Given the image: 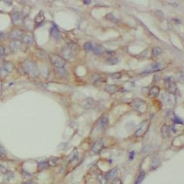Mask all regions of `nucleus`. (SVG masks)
<instances>
[{"label":"nucleus","instance_id":"nucleus-32","mask_svg":"<svg viewBox=\"0 0 184 184\" xmlns=\"http://www.w3.org/2000/svg\"><path fill=\"white\" fill-rule=\"evenodd\" d=\"M109 76L112 79H120L122 77V74L120 72H114V73L110 74Z\"/></svg>","mask_w":184,"mask_h":184},{"label":"nucleus","instance_id":"nucleus-41","mask_svg":"<svg viewBox=\"0 0 184 184\" xmlns=\"http://www.w3.org/2000/svg\"><path fill=\"white\" fill-rule=\"evenodd\" d=\"M0 167H1V165H0ZM1 171H4V168H3V167H1Z\"/></svg>","mask_w":184,"mask_h":184},{"label":"nucleus","instance_id":"nucleus-28","mask_svg":"<svg viewBox=\"0 0 184 184\" xmlns=\"http://www.w3.org/2000/svg\"><path fill=\"white\" fill-rule=\"evenodd\" d=\"M58 158H51L48 161V164H49V166H50V167H55V166L57 165V164H58Z\"/></svg>","mask_w":184,"mask_h":184},{"label":"nucleus","instance_id":"nucleus-21","mask_svg":"<svg viewBox=\"0 0 184 184\" xmlns=\"http://www.w3.org/2000/svg\"><path fill=\"white\" fill-rule=\"evenodd\" d=\"M92 51L93 52V53L96 55H102L104 52V48L102 47L101 45H96V46H93V49Z\"/></svg>","mask_w":184,"mask_h":184},{"label":"nucleus","instance_id":"nucleus-38","mask_svg":"<svg viewBox=\"0 0 184 184\" xmlns=\"http://www.w3.org/2000/svg\"><path fill=\"white\" fill-rule=\"evenodd\" d=\"M4 55V49L2 46H0V57Z\"/></svg>","mask_w":184,"mask_h":184},{"label":"nucleus","instance_id":"nucleus-36","mask_svg":"<svg viewBox=\"0 0 184 184\" xmlns=\"http://www.w3.org/2000/svg\"><path fill=\"white\" fill-rule=\"evenodd\" d=\"M112 184H122V182H121V180H120V179L117 178V177H116V178L113 179Z\"/></svg>","mask_w":184,"mask_h":184},{"label":"nucleus","instance_id":"nucleus-23","mask_svg":"<svg viewBox=\"0 0 184 184\" xmlns=\"http://www.w3.org/2000/svg\"><path fill=\"white\" fill-rule=\"evenodd\" d=\"M22 41H23L24 43L28 45L33 44V37H32L31 35H25V36H24Z\"/></svg>","mask_w":184,"mask_h":184},{"label":"nucleus","instance_id":"nucleus-37","mask_svg":"<svg viewBox=\"0 0 184 184\" xmlns=\"http://www.w3.org/2000/svg\"><path fill=\"white\" fill-rule=\"evenodd\" d=\"M135 157V152L134 151H131L130 153L129 154V160L130 161H133Z\"/></svg>","mask_w":184,"mask_h":184},{"label":"nucleus","instance_id":"nucleus-42","mask_svg":"<svg viewBox=\"0 0 184 184\" xmlns=\"http://www.w3.org/2000/svg\"><path fill=\"white\" fill-rule=\"evenodd\" d=\"M30 184H36V183H30Z\"/></svg>","mask_w":184,"mask_h":184},{"label":"nucleus","instance_id":"nucleus-26","mask_svg":"<svg viewBox=\"0 0 184 184\" xmlns=\"http://www.w3.org/2000/svg\"><path fill=\"white\" fill-rule=\"evenodd\" d=\"M105 19H106L107 20L110 21V22H114V23H117V22H118V19L115 17V16H114V14H112V13H108V14L105 16Z\"/></svg>","mask_w":184,"mask_h":184},{"label":"nucleus","instance_id":"nucleus-8","mask_svg":"<svg viewBox=\"0 0 184 184\" xmlns=\"http://www.w3.org/2000/svg\"><path fill=\"white\" fill-rule=\"evenodd\" d=\"M104 148V143L102 140H97L91 146V151L93 153L97 154L100 153Z\"/></svg>","mask_w":184,"mask_h":184},{"label":"nucleus","instance_id":"nucleus-24","mask_svg":"<svg viewBox=\"0 0 184 184\" xmlns=\"http://www.w3.org/2000/svg\"><path fill=\"white\" fill-rule=\"evenodd\" d=\"M162 49L161 47H158V46H155V47L153 48V56L155 57V58H157L159 55H161L162 53Z\"/></svg>","mask_w":184,"mask_h":184},{"label":"nucleus","instance_id":"nucleus-12","mask_svg":"<svg viewBox=\"0 0 184 184\" xmlns=\"http://www.w3.org/2000/svg\"><path fill=\"white\" fill-rule=\"evenodd\" d=\"M161 158H160V157L158 156V155H155V156H154L153 158V159H152L151 165H150V167H151V170H156V169L158 168V167H159V166L161 165Z\"/></svg>","mask_w":184,"mask_h":184},{"label":"nucleus","instance_id":"nucleus-40","mask_svg":"<svg viewBox=\"0 0 184 184\" xmlns=\"http://www.w3.org/2000/svg\"><path fill=\"white\" fill-rule=\"evenodd\" d=\"M5 2L7 3V4H12V1H5Z\"/></svg>","mask_w":184,"mask_h":184},{"label":"nucleus","instance_id":"nucleus-30","mask_svg":"<svg viewBox=\"0 0 184 184\" xmlns=\"http://www.w3.org/2000/svg\"><path fill=\"white\" fill-rule=\"evenodd\" d=\"M97 179L99 184H106L107 182H108V179L106 178V177L105 175H102L98 176Z\"/></svg>","mask_w":184,"mask_h":184},{"label":"nucleus","instance_id":"nucleus-20","mask_svg":"<svg viewBox=\"0 0 184 184\" xmlns=\"http://www.w3.org/2000/svg\"><path fill=\"white\" fill-rule=\"evenodd\" d=\"M22 16L20 13H14L12 15V22L13 24H19L22 22Z\"/></svg>","mask_w":184,"mask_h":184},{"label":"nucleus","instance_id":"nucleus-18","mask_svg":"<svg viewBox=\"0 0 184 184\" xmlns=\"http://www.w3.org/2000/svg\"><path fill=\"white\" fill-rule=\"evenodd\" d=\"M160 88L158 86H153L150 88V92H149V96L150 97H156L159 95Z\"/></svg>","mask_w":184,"mask_h":184},{"label":"nucleus","instance_id":"nucleus-31","mask_svg":"<svg viewBox=\"0 0 184 184\" xmlns=\"http://www.w3.org/2000/svg\"><path fill=\"white\" fill-rule=\"evenodd\" d=\"M92 49H93V45L91 42H87L84 44V49L87 52H90L92 50Z\"/></svg>","mask_w":184,"mask_h":184},{"label":"nucleus","instance_id":"nucleus-14","mask_svg":"<svg viewBox=\"0 0 184 184\" xmlns=\"http://www.w3.org/2000/svg\"><path fill=\"white\" fill-rule=\"evenodd\" d=\"M118 173H119V169L114 168L107 172V174L105 175V177H106V178L108 179V180H109V179H112L113 180V179L117 177Z\"/></svg>","mask_w":184,"mask_h":184},{"label":"nucleus","instance_id":"nucleus-29","mask_svg":"<svg viewBox=\"0 0 184 184\" xmlns=\"http://www.w3.org/2000/svg\"><path fill=\"white\" fill-rule=\"evenodd\" d=\"M48 165V163L46 161H42L40 164H38V171H42L44 169L46 168Z\"/></svg>","mask_w":184,"mask_h":184},{"label":"nucleus","instance_id":"nucleus-13","mask_svg":"<svg viewBox=\"0 0 184 184\" xmlns=\"http://www.w3.org/2000/svg\"><path fill=\"white\" fill-rule=\"evenodd\" d=\"M10 47L12 51L17 52V51L21 50V49L22 47V43H21L20 41H13L10 43Z\"/></svg>","mask_w":184,"mask_h":184},{"label":"nucleus","instance_id":"nucleus-5","mask_svg":"<svg viewBox=\"0 0 184 184\" xmlns=\"http://www.w3.org/2000/svg\"><path fill=\"white\" fill-rule=\"evenodd\" d=\"M149 126H150V121L148 120H146L143 121L140 124L139 127H138L137 130L135 131V135L136 137H142L146 134V133L148 130Z\"/></svg>","mask_w":184,"mask_h":184},{"label":"nucleus","instance_id":"nucleus-34","mask_svg":"<svg viewBox=\"0 0 184 184\" xmlns=\"http://www.w3.org/2000/svg\"><path fill=\"white\" fill-rule=\"evenodd\" d=\"M174 123L175 124H177V125H183V121H182L181 120H180V118H178V117H176L174 119Z\"/></svg>","mask_w":184,"mask_h":184},{"label":"nucleus","instance_id":"nucleus-35","mask_svg":"<svg viewBox=\"0 0 184 184\" xmlns=\"http://www.w3.org/2000/svg\"><path fill=\"white\" fill-rule=\"evenodd\" d=\"M5 154H6L5 149H4L2 146L0 145V155H1V156H4Z\"/></svg>","mask_w":184,"mask_h":184},{"label":"nucleus","instance_id":"nucleus-11","mask_svg":"<svg viewBox=\"0 0 184 184\" xmlns=\"http://www.w3.org/2000/svg\"><path fill=\"white\" fill-rule=\"evenodd\" d=\"M167 80V89L170 93H174L176 91V85L175 83L173 82L172 80L171 79H166Z\"/></svg>","mask_w":184,"mask_h":184},{"label":"nucleus","instance_id":"nucleus-6","mask_svg":"<svg viewBox=\"0 0 184 184\" xmlns=\"http://www.w3.org/2000/svg\"><path fill=\"white\" fill-rule=\"evenodd\" d=\"M162 100L164 105L168 107L173 106L175 103V97L174 94L170 93H166L163 94Z\"/></svg>","mask_w":184,"mask_h":184},{"label":"nucleus","instance_id":"nucleus-33","mask_svg":"<svg viewBox=\"0 0 184 184\" xmlns=\"http://www.w3.org/2000/svg\"><path fill=\"white\" fill-rule=\"evenodd\" d=\"M85 107L86 108H90V107L92 105V104H93V99H87L85 101Z\"/></svg>","mask_w":184,"mask_h":184},{"label":"nucleus","instance_id":"nucleus-25","mask_svg":"<svg viewBox=\"0 0 184 184\" xmlns=\"http://www.w3.org/2000/svg\"><path fill=\"white\" fill-rule=\"evenodd\" d=\"M144 177H145V172H144V171L140 172L139 175H138V177H137L136 180H135V183L134 184H141V182H142L143 180H144Z\"/></svg>","mask_w":184,"mask_h":184},{"label":"nucleus","instance_id":"nucleus-4","mask_svg":"<svg viewBox=\"0 0 184 184\" xmlns=\"http://www.w3.org/2000/svg\"><path fill=\"white\" fill-rule=\"evenodd\" d=\"M49 60H50L51 63L54 65L58 69H63V66L66 65V61L63 58L61 57L58 56V55H55V54H51L49 55Z\"/></svg>","mask_w":184,"mask_h":184},{"label":"nucleus","instance_id":"nucleus-10","mask_svg":"<svg viewBox=\"0 0 184 184\" xmlns=\"http://www.w3.org/2000/svg\"><path fill=\"white\" fill-rule=\"evenodd\" d=\"M10 36H11V38L13 39V41H20L23 39L25 34H24L22 31L16 30H13Z\"/></svg>","mask_w":184,"mask_h":184},{"label":"nucleus","instance_id":"nucleus-1","mask_svg":"<svg viewBox=\"0 0 184 184\" xmlns=\"http://www.w3.org/2000/svg\"><path fill=\"white\" fill-rule=\"evenodd\" d=\"M77 49V46L73 42H69L61 50L62 56L63 59L70 60L74 58L75 55V51Z\"/></svg>","mask_w":184,"mask_h":184},{"label":"nucleus","instance_id":"nucleus-9","mask_svg":"<svg viewBox=\"0 0 184 184\" xmlns=\"http://www.w3.org/2000/svg\"><path fill=\"white\" fill-rule=\"evenodd\" d=\"M50 34L52 37L56 40H61L62 38V35L61 34V32L58 29L56 25H54L50 29Z\"/></svg>","mask_w":184,"mask_h":184},{"label":"nucleus","instance_id":"nucleus-17","mask_svg":"<svg viewBox=\"0 0 184 184\" xmlns=\"http://www.w3.org/2000/svg\"><path fill=\"white\" fill-rule=\"evenodd\" d=\"M108 122H109V120H108V117L107 116H103L101 117L100 120H99V127L101 129H105L106 127L108 126Z\"/></svg>","mask_w":184,"mask_h":184},{"label":"nucleus","instance_id":"nucleus-2","mask_svg":"<svg viewBox=\"0 0 184 184\" xmlns=\"http://www.w3.org/2000/svg\"><path fill=\"white\" fill-rule=\"evenodd\" d=\"M23 68L25 72L32 78H35L38 75L39 72L35 63L31 61H26L24 63Z\"/></svg>","mask_w":184,"mask_h":184},{"label":"nucleus","instance_id":"nucleus-39","mask_svg":"<svg viewBox=\"0 0 184 184\" xmlns=\"http://www.w3.org/2000/svg\"><path fill=\"white\" fill-rule=\"evenodd\" d=\"M83 3L85 4H90L91 3V0H85V1H83Z\"/></svg>","mask_w":184,"mask_h":184},{"label":"nucleus","instance_id":"nucleus-27","mask_svg":"<svg viewBox=\"0 0 184 184\" xmlns=\"http://www.w3.org/2000/svg\"><path fill=\"white\" fill-rule=\"evenodd\" d=\"M105 63H106V64L110 65V66H111V65H116L119 63V59L117 58H108L105 61Z\"/></svg>","mask_w":184,"mask_h":184},{"label":"nucleus","instance_id":"nucleus-7","mask_svg":"<svg viewBox=\"0 0 184 184\" xmlns=\"http://www.w3.org/2000/svg\"><path fill=\"white\" fill-rule=\"evenodd\" d=\"M13 66L11 63L10 62H7L4 63L1 68H0V77L1 78H4V77L7 76L13 70Z\"/></svg>","mask_w":184,"mask_h":184},{"label":"nucleus","instance_id":"nucleus-19","mask_svg":"<svg viewBox=\"0 0 184 184\" xmlns=\"http://www.w3.org/2000/svg\"><path fill=\"white\" fill-rule=\"evenodd\" d=\"M161 133L164 138H168L170 135V127L167 125H164L161 127Z\"/></svg>","mask_w":184,"mask_h":184},{"label":"nucleus","instance_id":"nucleus-3","mask_svg":"<svg viewBox=\"0 0 184 184\" xmlns=\"http://www.w3.org/2000/svg\"><path fill=\"white\" fill-rule=\"evenodd\" d=\"M132 108L135 109V111H138L140 113H144L147 109V104L143 99H139V98H136V99H133L132 102L130 103Z\"/></svg>","mask_w":184,"mask_h":184},{"label":"nucleus","instance_id":"nucleus-16","mask_svg":"<svg viewBox=\"0 0 184 184\" xmlns=\"http://www.w3.org/2000/svg\"><path fill=\"white\" fill-rule=\"evenodd\" d=\"M44 14L42 11L39 12L38 14H37L35 17V23L37 25H40L41 24L43 23V22L44 21Z\"/></svg>","mask_w":184,"mask_h":184},{"label":"nucleus","instance_id":"nucleus-15","mask_svg":"<svg viewBox=\"0 0 184 184\" xmlns=\"http://www.w3.org/2000/svg\"><path fill=\"white\" fill-rule=\"evenodd\" d=\"M119 90V86L117 85H107L105 87V91L108 93H114Z\"/></svg>","mask_w":184,"mask_h":184},{"label":"nucleus","instance_id":"nucleus-22","mask_svg":"<svg viewBox=\"0 0 184 184\" xmlns=\"http://www.w3.org/2000/svg\"><path fill=\"white\" fill-rule=\"evenodd\" d=\"M163 64L161 62H155L151 64V69L153 71H159L163 69Z\"/></svg>","mask_w":184,"mask_h":184}]
</instances>
